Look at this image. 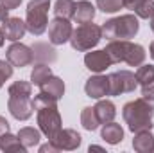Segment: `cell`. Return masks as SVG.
I'll use <instances>...</instances> for the list:
<instances>
[{
    "instance_id": "60d3db41",
    "label": "cell",
    "mask_w": 154,
    "mask_h": 153,
    "mask_svg": "<svg viewBox=\"0 0 154 153\" xmlns=\"http://www.w3.org/2000/svg\"><path fill=\"white\" fill-rule=\"evenodd\" d=\"M2 85H4V79H2V77H0V88H2Z\"/></svg>"
},
{
    "instance_id": "44dd1931",
    "label": "cell",
    "mask_w": 154,
    "mask_h": 153,
    "mask_svg": "<svg viewBox=\"0 0 154 153\" xmlns=\"http://www.w3.org/2000/svg\"><path fill=\"white\" fill-rule=\"evenodd\" d=\"M145 49L138 43H129V49H127V54H125V63L129 67H140L143 61H145Z\"/></svg>"
},
{
    "instance_id": "d590c367",
    "label": "cell",
    "mask_w": 154,
    "mask_h": 153,
    "mask_svg": "<svg viewBox=\"0 0 154 153\" xmlns=\"http://www.w3.org/2000/svg\"><path fill=\"white\" fill-rule=\"evenodd\" d=\"M5 132H9V122H7V119H5V117H2V115H0V135H4Z\"/></svg>"
},
{
    "instance_id": "ab89813d",
    "label": "cell",
    "mask_w": 154,
    "mask_h": 153,
    "mask_svg": "<svg viewBox=\"0 0 154 153\" xmlns=\"http://www.w3.org/2000/svg\"><path fill=\"white\" fill-rule=\"evenodd\" d=\"M151 31H152V33H154V16H152V18H151Z\"/></svg>"
},
{
    "instance_id": "2e32d148",
    "label": "cell",
    "mask_w": 154,
    "mask_h": 153,
    "mask_svg": "<svg viewBox=\"0 0 154 153\" xmlns=\"http://www.w3.org/2000/svg\"><path fill=\"white\" fill-rule=\"evenodd\" d=\"M129 40H113L106 45V52L109 54L111 61L113 63H122L125 60V54H127V49H129Z\"/></svg>"
},
{
    "instance_id": "7a4b0ae2",
    "label": "cell",
    "mask_w": 154,
    "mask_h": 153,
    "mask_svg": "<svg viewBox=\"0 0 154 153\" xmlns=\"http://www.w3.org/2000/svg\"><path fill=\"white\" fill-rule=\"evenodd\" d=\"M100 29H102V38H106L108 41L131 40L138 34L140 24L134 15H122V16H116V18L104 22Z\"/></svg>"
},
{
    "instance_id": "8992f818",
    "label": "cell",
    "mask_w": 154,
    "mask_h": 153,
    "mask_svg": "<svg viewBox=\"0 0 154 153\" xmlns=\"http://www.w3.org/2000/svg\"><path fill=\"white\" fill-rule=\"evenodd\" d=\"M138 81L136 76L129 70H118L108 76V96H120L134 92Z\"/></svg>"
},
{
    "instance_id": "5b68a950",
    "label": "cell",
    "mask_w": 154,
    "mask_h": 153,
    "mask_svg": "<svg viewBox=\"0 0 154 153\" xmlns=\"http://www.w3.org/2000/svg\"><path fill=\"white\" fill-rule=\"evenodd\" d=\"M36 121H38L39 132L50 141L56 137V133L63 128V122H61V115L57 106H52V108H41L38 110L36 115Z\"/></svg>"
},
{
    "instance_id": "5bb4252c",
    "label": "cell",
    "mask_w": 154,
    "mask_h": 153,
    "mask_svg": "<svg viewBox=\"0 0 154 153\" xmlns=\"http://www.w3.org/2000/svg\"><path fill=\"white\" fill-rule=\"evenodd\" d=\"M125 9H131L138 18L149 20L154 16V0H122Z\"/></svg>"
},
{
    "instance_id": "484cf974",
    "label": "cell",
    "mask_w": 154,
    "mask_h": 153,
    "mask_svg": "<svg viewBox=\"0 0 154 153\" xmlns=\"http://www.w3.org/2000/svg\"><path fill=\"white\" fill-rule=\"evenodd\" d=\"M54 13L59 18H74L75 15V2L74 0H56L54 4Z\"/></svg>"
},
{
    "instance_id": "e0dca14e",
    "label": "cell",
    "mask_w": 154,
    "mask_h": 153,
    "mask_svg": "<svg viewBox=\"0 0 154 153\" xmlns=\"http://www.w3.org/2000/svg\"><path fill=\"white\" fill-rule=\"evenodd\" d=\"M93 110H95V114L99 117V122H100V124L111 122L116 115L115 105H113L111 101H108V99H99V103L93 106Z\"/></svg>"
},
{
    "instance_id": "9c48e42d",
    "label": "cell",
    "mask_w": 154,
    "mask_h": 153,
    "mask_svg": "<svg viewBox=\"0 0 154 153\" xmlns=\"http://www.w3.org/2000/svg\"><path fill=\"white\" fill-rule=\"evenodd\" d=\"M57 148H59V151H74L77 150L79 146H81V141H82V137L77 133L75 130H72V128H66V130H59L57 133H56V137L54 139H50Z\"/></svg>"
},
{
    "instance_id": "4316f807",
    "label": "cell",
    "mask_w": 154,
    "mask_h": 153,
    "mask_svg": "<svg viewBox=\"0 0 154 153\" xmlns=\"http://www.w3.org/2000/svg\"><path fill=\"white\" fill-rule=\"evenodd\" d=\"M50 76H52L50 67L47 63H38V65H34V69L31 72V83L36 85V86H41Z\"/></svg>"
},
{
    "instance_id": "3957f363",
    "label": "cell",
    "mask_w": 154,
    "mask_h": 153,
    "mask_svg": "<svg viewBox=\"0 0 154 153\" xmlns=\"http://www.w3.org/2000/svg\"><path fill=\"white\" fill-rule=\"evenodd\" d=\"M48 9H50V0H31L29 2L25 25H27V31L32 36H41L47 31V27H48V20H47Z\"/></svg>"
},
{
    "instance_id": "f1b7e54d",
    "label": "cell",
    "mask_w": 154,
    "mask_h": 153,
    "mask_svg": "<svg viewBox=\"0 0 154 153\" xmlns=\"http://www.w3.org/2000/svg\"><path fill=\"white\" fill-rule=\"evenodd\" d=\"M32 103V110H41V108H52V106H57V99H54L52 96L45 94V92H39L38 96H34V99L31 101Z\"/></svg>"
},
{
    "instance_id": "277c9868",
    "label": "cell",
    "mask_w": 154,
    "mask_h": 153,
    "mask_svg": "<svg viewBox=\"0 0 154 153\" xmlns=\"http://www.w3.org/2000/svg\"><path fill=\"white\" fill-rule=\"evenodd\" d=\"M102 38V29L95 24H81L77 29H74L72 36H70V45L72 49H75L79 52L84 50H91Z\"/></svg>"
},
{
    "instance_id": "836d02e7",
    "label": "cell",
    "mask_w": 154,
    "mask_h": 153,
    "mask_svg": "<svg viewBox=\"0 0 154 153\" xmlns=\"http://www.w3.org/2000/svg\"><path fill=\"white\" fill-rule=\"evenodd\" d=\"M39 151H41V153H47V151H48V153H56V151H59V148H57V146H56L52 141H48L47 144L39 146Z\"/></svg>"
},
{
    "instance_id": "30bf717a",
    "label": "cell",
    "mask_w": 154,
    "mask_h": 153,
    "mask_svg": "<svg viewBox=\"0 0 154 153\" xmlns=\"http://www.w3.org/2000/svg\"><path fill=\"white\" fill-rule=\"evenodd\" d=\"M84 65H86L88 70H91V72H95V74H100V72H104L108 67H111L113 61H111L109 54L106 52V49H102V50L86 52V56H84Z\"/></svg>"
},
{
    "instance_id": "4dcf8cb0",
    "label": "cell",
    "mask_w": 154,
    "mask_h": 153,
    "mask_svg": "<svg viewBox=\"0 0 154 153\" xmlns=\"http://www.w3.org/2000/svg\"><path fill=\"white\" fill-rule=\"evenodd\" d=\"M97 7L102 13H116L120 7H124L122 0H97Z\"/></svg>"
},
{
    "instance_id": "ba28073f",
    "label": "cell",
    "mask_w": 154,
    "mask_h": 153,
    "mask_svg": "<svg viewBox=\"0 0 154 153\" xmlns=\"http://www.w3.org/2000/svg\"><path fill=\"white\" fill-rule=\"evenodd\" d=\"M72 33H74V27H72L68 18L56 16L48 24V40H50L52 45H63V43L70 41Z\"/></svg>"
},
{
    "instance_id": "8d00e7d4",
    "label": "cell",
    "mask_w": 154,
    "mask_h": 153,
    "mask_svg": "<svg viewBox=\"0 0 154 153\" xmlns=\"http://www.w3.org/2000/svg\"><path fill=\"white\" fill-rule=\"evenodd\" d=\"M5 34H4V31H2V27H0V47H2V45H4V43H5Z\"/></svg>"
},
{
    "instance_id": "8fae6325",
    "label": "cell",
    "mask_w": 154,
    "mask_h": 153,
    "mask_svg": "<svg viewBox=\"0 0 154 153\" xmlns=\"http://www.w3.org/2000/svg\"><path fill=\"white\" fill-rule=\"evenodd\" d=\"M9 114L16 121H27L32 115V103L31 97H9L7 101Z\"/></svg>"
},
{
    "instance_id": "74e56055",
    "label": "cell",
    "mask_w": 154,
    "mask_h": 153,
    "mask_svg": "<svg viewBox=\"0 0 154 153\" xmlns=\"http://www.w3.org/2000/svg\"><path fill=\"white\" fill-rule=\"evenodd\" d=\"M149 54H151V58L154 60V41L151 43V47H149Z\"/></svg>"
},
{
    "instance_id": "d6986e66",
    "label": "cell",
    "mask_w": 154,
    "mask_h": 153,
    "mask_svg": "<svg viewBox=\"0 0 154 153\" xmlns=\"http://www.w3.org/2000/svg\"><path fill=\"white\" fill-rule=\"evenodd\" d=\"M41 92H45V94H48V96H52L54 99H61L63 97V94H65V83H63V79L57 76H50L41 86Z\"/></svg>"
},
{
    "instance_id": "1f68e13d",
    "label": "cell",
    "mask_w": 154,
    "mask_h": 153,
    "mask_svg": "<svg viewBox=\"0 0 154 153\" xmlns=\"http://www.w3.org/2000/svg\"><path fill=\"white\" fill-rule=\"evenodd\" d=\"M11 76H13V65L5 60H0V77L4 81H7Z\"/></svg>"
},
{
    "instance_id": "7402d4cb",
    "label": "cell",
    "mask_w": 154,
    "mask_h": 153,
    "mask_svg": "<svg viewBox=\"0 0 154 153\" xmlns=\"http://www.w3.org/2000/svg\"><path fill=\"white\" fill-rule=\"evenodd\" d=\"M18 139L20 142L29 150V148H34L39 144V139H41V132L36 128H31V126H25V128H20L18 132Z\"/></svg>"
},
{
    "instance_id": "7c38bea8",
    "label": "cell",
    "mask_w": 154,
    "mask_h": 153,
    "mask_svg": "<svg viewBox=\"0 0 154 153\" xmlns=\"http://www.w3.org/2000/svg\"><path fill=\"white\" fill-rule=\"evenodd\" d=\"M2 31L5 34V38L9 41H18V40L23 38V34L27 33V25L22 18H16V16H9L2 22Z\"/></svg>"
},
{
    "instance_id": "cb8c5ba5",
    "label": "cell",
    "mask_w": 154,
    "mask_h": 153,
    "mask_svg": "<svg viewBox=\"0 0 154 153\" xmlns=\"http://www.w3.org/2000/svg\"><path fill=\"white\" fill-rule=\"evenodd\" d=\"M32 52H34V60H39L41 63H52V61H56V50L48 43H34Z\"/></svg>"
},
{
    "instance_id": "e575fe53",
    "label": "cell",
    "mask_w": 154,
    "mask_h": 153,
    "mask_svg": "<svg viewBox=\"0 0 154 153\" xmlns=\"http://www.w3.org/2000/svg\"><path fill=\"white\" fill-rule=\"evenodd\" d=\"M0 4H2L5 9L11 11V9H16V7L22 4V0H0Z\"/></svg>"
},
{
    "instance_id": "83f0119b",
    "label": "cell",
    "mask_w": 154,
    "mask_h": 153,
    "mask_svg": "<svg viewBox=\"0 0 154 153\" xmlns=\"http://www.w3.org/2000/svg\"><path fill=\"white\" fill-rule=\"evenodd\" d=\"M81 124H82V128L84 130H88V132H93V130H97L99 128V117L95 114V110L91 108V106H86V108H82V112H81Z\"/></svg>"
},
{
    "instance_id": "9a60e30c",
    "label": "cell",
    "mask_w": 154,
    "mask_h": 153,
    "mask_svg": "<svg viewBox=\"0 0 154 153\" xmlns=\"http://www.w3.org/2000/svg\"><path fill=\"white\" fill-rule=\"evenodd\" d=\"M133 148L138 153H152L154 151V135L151 133V130H143L134 133L133 139Z\"/></svg>"
},
{
    "instance_id": "d6a6232c",
    "label": "cell",
    "mask_w": 154,
    "mask_h": 153,
    "mask_svg": "<svg viewBox=\"0 0 154 153\" xmlns=\"http://www.w3.org/2000/svg\"><path fill=\"white\" fill-rule=\"evenodd\" d=\"M142 97L154 103V79L151 83H147V85H142Z\"/></svg>"
},
{
    "instance_id": "d4e9b609",
    "label": "cell",
    "mask_w": 154,
    "mask_h": 153,
    "mask_svg": "<svg viewBox=\"0 0 154 153\" xmlns=\"http://www.w3.org/2000/svg\"><path fill=\"white\" fill-rule=\"evenodd\" d=\"M7 92H9V97H31V94H32V83L18 79V81H14L9 86Z\"/></svg>"
},
{
    "instance_id": "f35d334b",
    "label": "cell",
    "mask_w": 154,
    "mask_h": 153,
    "mask_svg": "<svg viewBox=\"0 0 154 153\" xmlns=\"http://www.w3.org/2000/svg\"><path fill=\"white\" fill-rule=\"evenodd\" d=\"M90 151H102L100 146H90Z\"/></svg>"
},
{
    "instance_id": "ac0fdd59",
    "label": "cell",
    "mask_w": 154,
    "mask_h": 153,
    "mask_svg": "<svg viewBox=\"0 0 154 153\" xmlns=\"http://www.w3.org/2000/svg\"><path fill=\"white\" fill-rule=\"evenodd\" d=\"M95 18V5L88 0H81L75 4V15L74 20L77 24H90Z\"/></svg>"
},
{
    "instance_id": "52a82bcc",
    "label": "cell",
    "mask_w": 154,
    "mask_h": 153,
    "mask_svg": "<svg viewBox=\"0 0 154 153\" xmlns=\"http://www.w3.org/2000/svg\"><path fill=\"white\" fill-rule=\"evenodd\" d=\"M5 58L13 67L23 69L34 61V52H32V47H27L20 41H13L5 50Z\"/></svg>"
},
{
    "instance_id": "4fadbf2b",
    "label": "cell",
    "mask_w": 154,
    "mask_h": 153,
    "mask_svg": "<svg viewBox=\"0 0 154 153\" xmlns=\"http://www.w3.org/2000/svg\"><path fill=\"white\" fill-rule=\"evenodd\" d=\"M84 92L91 99H102V97H106L108 96V77L100 76V74L91 76L86 81V85H84Z\"/></svg>"
},
{
    "instance_id": "f546056e",
    "label": "cell",
    "mask_w": 154,
    "mask_h": 153,
    "mask_svg": "<svg viewBox=\"0 0 154 153\" xmlns=\"http://www.w3.org/2000/svg\"><path fill=\"white\" fill-rule=\"evenodd\" d=\"M136 81L140 83V85H147V83H151L154 79V65H140L138 67V70H136Z\"/></svg>"
},
{
    "instance_id": "6da1fadb",
    "label": "cell",
    "mask_w": 154,
    "mask_h": 153,
    "mask_svg": "<svg viewBox=\"0 0 154 153\" xmlns=\"http://www.w3.org/2000/svg\"><path fill=\"white\" fill-rule=\"evenodd\" d=\"M152 115L154 105L143 97L129 101L122 108V117H124L129 132H133V133H138L143 130H152Z\"/></svg>"
},
{
    "instance_id": "ffe728a7",
    "label": "cell",
    "mask_w": 154,
    "mask_h": 153,
    "mask_svg": "<svg viewBox=\"0 0 154 153\" xmlns=\"http://www.w3.org/2000/svg\"><path fill=\"white\" fill-rule=\"evenodd\" d=\"M100 135H102V139L108 142V144H118V142H122V139H124V130H122V126L120 124H116V122H106L104 126H102V132H100Z\"/></svg>"
},
{
    "instance_id": "603a6c76",
    "label": "cell",
    "mask_w": 154,
    "mask_h": 153,
    "mask_svg": "<svg viewBox=\"0 0 154 153\" xmlns=\"http://www.w3.org/2000/svg\"><path fill=\"white\" fill-rule=\"evenodd\" d=\"M0 150L2 151H20V153H25V146L20 142L18 135H13L9 132H5L4 135H0Z\"/></svg>"
}]
</instances>
